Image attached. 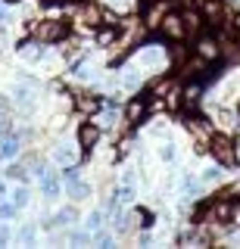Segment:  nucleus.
I'll return each mask as SVG.
<instances>
[{
    "mask_svg": "<svg viewBox=\"0 0 240 249\" xmlns=\"http://www.w3.org/2000/svg\"><path fill=\"white\" fill-rule=\"evenodd\" d=\"M3 178L10 184H25L28 181V165H25V159H10L6 162V168H3Z\"/></svg>",
    "mask_w": 240,
    "mask_h": 249,
    "instance_id": "obj_14",
    "label": "nucleus"
},
{
    "mask_svg": "<svg viewBox=\"0 0 240 249\" xmlns=\"http://www.w3.org/2000/svg\"><path fill=\"white\" fill-rule=\"evenodd\" d=\"M6 193H10V181H6V178H0V199H6Z\"/></svg>",
    "mask_w": 240,
    "mask_h": 249,
    "instance_id": "obj_29",
    "label": "nucleus"
},
{
    "mask_svg": "<svg viewBox=\"0 0 240 249\" xmlns=\"http://www.w3.org/2000/svg\"><path fill=\"white\" fill-rule=\"evenodd\" d=\"M66 243H72V246H88V243H94V233H91L88 228H84V231H66Z\"/></svg>",
    "mask_w": 240,
    "mask_h": 249,
    "instance_id": "obj_23",
    "label": "nucleus"
},
{
    "mask_svg": "<svg viewBox=\"0 0 240 249\" xmlns=\"http://www.w3.org/2000/svg\"><path fill=\"white\" fill-rule=\"evenodd\" d=\"M159 159L166 162V165H172V162L178 159V150H175V143H172V140H166V143L159 146Z\"/></svg>",
    "mask_w": 240,
    "mask_h": 249,
    "instance_id": "obj_25",
    "label": "nucleus"
},
{
    "mask_svg": "<svg viewBox=\"0 0 240 249\" xmlns=\"http://www.w3.org/2000/svg\"><path fill=\"white\" fill-rule=\"evenodd\" d=\"M197 6L206 19V28H222L224 19H228V13H231L224 0H197Z\"/></svg>",
    "mask_w": 240,
    "mask_h": 249,
    "instance_id": "obj_6",
    "label": "nucleus"
},
{
    "mask_svg": "<svg viewBox=\"0 0 240 249\" xmlns=\"http://www.w3.org/2000/svg\"><path fill=\"white\" fill-rule=\"evenodd\" d=\"M178 187H181V196H187L190 202H197L206 184L200 181V178H193V175H181V184H178Z\"/></svg>",
    "mask_w": 240,
    "mask_h": 249,
    "instance_id": "obj_16",
    "label": "nucleus"
},
{
    "mask_svg": "<svg viewBox=\"0 0 240 249\" xmlns=\"http://www.w3.org/2000/svg\"><path fill=\"white\" fill-rule=\"evenodd\" d=\"M19 212H22V209L13 199H0V221H10V224L19 221Z\"/></svg>",
    "mask_w": 240,
    "mask_h": 249,
    "instance_id": "obj_22",
    "label": "nucleus"
},
{
    "mask_svg": "<svg viewBox=\"0 0 240 249\" xmlns=\"http://www.w3.org/2000/svg\"><path fill=\"white\" fill-rule=\"evenodd\" d=\"M37 224L35 221H28V224H22V228L16 231V243H25V246H35V240H37Z\"/></svg>",
    "mask_w": 240,
    "mask_h": 249,
    "instance_id": "obj_21",
    "label": "nucleus"
},
{
    "mask_svg": "<svg viewBox=\"0 0 240 249\" xmlns=\"http://www.w3.org/2000/svg\"><path fill=\"white\" fill-rule=\"evenodd\" d=\"M37 184H41V196H44V199H59V196H63V190H66V184H63V178H59V171H50V175H44Z\"/></svg>",
    "mask_w": 240,
    "mask_h": 249,
    "instance_id": "obj_11",
    "label": "nucleus"
},
{
    "mask_svg": "<svg viewBox=\"0 0 240 249\" xmlns=\"http://www.w3.org/2000/svg\"><path fill=\"white\" fill-rule=\"evenodd\" d=\"M150 112H153V109H150V93H141V90H137L134 97L125 103V122L131 124V128H137L141 119H147Z\"/></svg>",
    "mask_w": 240,
    "mask_h": 249,
    "instance_id": "obj_7",
    "label": "nucleus"
},
{
    "mask_svg": "<svg viewBox=\"0 0 240 249\" xmlns=\"http://www.w3.org/2000/svg\"><path fill=\"white\" fill-rule=\"evenodd\" d=\"M66 196H69V202L81 206V202H88L91 196H94V187L84 181V178H78V181H69L66 184Z\"/></svg>",
    "mask_w": 240,
    "mask_h": 249,
    "instance_id": "obj_12",
    "label": "nucleus"
},
{
    "mask_svg": "<svg viewBox=\"0 0 240 249\" xmlns=\"http://www.w3.org/2000/svg\"><path fill=\"white\" fill-rule=\"evenodd\" d=\"M193 53H197L200 59H206L209 66H215V62H222L224 59V35L219 31V35H215V31H200L197 37H193V47H190Z\"/></svg>",
    "mask_w": 240,
    "mask_h": 249,
    "instance_id": "obj_2",
    "label": "nucleus"
},
{
    "mask_svg": "<svg viewBox=\"0 0 240 249\" xmlns=\"http://www.w3.org/2000/svg\"><path fill=\"white\" fill-rule=\"evenodd\" d=\"M106 218H110V215H106V209H91V212L88 215H84V228H88L91 233H94V231H100V228H103V224H106Z\"/></svg>",
    "mask_w": 240,
    "mask_h": 249,
    "instance_id": "obj_20",
    "label": "nucleus"
},
{
    "mask_svg": "<svg viewBox=\"0 0 240 249\" xmlns=\"http://www.w3.org/2000/svg\"><path fill=\"white\" fill-rule=\"evenodd\" d=\"M231 224L240 228V199H231Z\"/></svg>",
    "mask_w": 240,
    "mask_h": 249,
    "instance_id": "obj_28",
    "label": "nucleus"
},
{
    "mask_svg": "<svg viewBox=\"0 0 240 249\" xmlns=\"http://www.w3.org/2000/svg\"><path fill=\"white\" fill-rule=\"evenodd\" d=\"M22 150H25V137H22L16 128H13V131H6V134L0 137V162L19 159Z\"/></svg>",
    "mask_w": 240,
    "mask_h": 249,
    "instance_id": "obj_9",
    "label": "nucleus"
},
{
    "mask_svg": "<svg viewBox=\"0 0 240 249\" xmlns=\"http://www.w3.org/2000/svg\"><path fill=\"white\" fill-rule=\"evenodd\" d=\"M110 196H112L115 202H122V206H131V202H134V196H137V187H134V184H119V187H112Z\"/></svg>",
    "mask_w": 240,
    "mask_h": 249,
    "instance_id": "obj_18",
    "label": "nucleus"
},
{
    "mask_svg": "<svg viewBox=\"0 0 240 249\" xmlns=\"http://www.w3.org/2000/svg\"><path fill=\"white\" fill-rule=\"evenodd\" d=\"M75 93V109L84 115H97V112H103V93H91V90H72Z\"/></svg>",
    "mask_w": 240,
    "mask_h": 249,
    "instance_id": "obj_10",
    "label": "nucleus"
},
{
    "mask_svg": "<svg viewBox=\"0 0 240 249\" xmlns=\"http://www.w3.org/2000/svg\"><path fill=\"white\" fill-rule=\"evenodd\" d=\"M100 137H103V128H100L97 122H81V124H78V150H81L84 156H91V153L97 150Z\"/></svg>",
    "mask_w": 240,
    "mask_h": 249,
    "instance_id": "obj_8",
    "label": "nucleus"
},
{
    "mask_svg": "<svg viewBox=\"0 0 240 249\" xmlns=\"http://www.w3.org/2000/svg\"><path fill=\"white\" fill-rule=\"evenodd\" d=\"M115 237H119V233H115L112 228H110V231H103V228H100V231H94V243H91V246L110 249V246H115Z\"/></svg>",
    "mask_w": 240,
    "mask_h": 249,
    "instance_id": "obj_24",
    "label": "nucleus"
},
{
    "mask_svg": "<svg viewBox=\"0 0 240 249\" xmlns=\"http://www.w3.org/2000/svg\"><path fill=\"white\" fill-rule=\"evenodd\" d=\"M209 156L224 168H237V140L228 131H212L209 137Z\"/></svg>",
    "mask_w": 240,
    "mask_h": 249,
    "instance_id": "obj_3",
    "label": "nucleus"
},
{
    "mask_svg": "<svg viewBox=\"0 0 240 249\" xmlns=\"http://www.w3.org/2000/svg\"><path fill=\"white\" fill-rule=\"evenodd\" d=\"M3 3H10V6H19V3H25V0H3Z\"/></svg>",
    "mask_w": 240,
    "mask_h": 249,
    "instance_id": "obj_30",
    "label": "nucleus"
},
{
    "mask_svg": "<svg viewBox=\"0 0 240 249\" xmlns=\"http://www.w3.org/2000/svg\"><path fill=\"white\" fill-rule=\"evenodd\" d=\"M184 25H187V37H197L200 31H206V19L200 13V6H190V10H181Z\"/></svg>",
    "mask_w": 240,
    "mask_h": 249,
    "instance_id": "obj_13",
    "label": "nucleus"
},
{
    "mask_svg": "<svg viewBox=\"0 0 240 249\" xmlns=\"http://www.w3.org/2000/svg\"><path fill=\"white\" fill-rule=\"evenodd\" d=\"M134 62L141 66V72H159V69L168 66V50L162 44H137Z\"/></svg>",
    "mask_w": 240,
    "mask_h": 249,
    "instance_id": "obj_4",
    "label": "nucleus"
},
{
    "mask_svg": "<svg viewBox=\"0 0 240 249\" xmlns=\"http://www.w3.org/2000/svg\"><path fill=\"white\" fill-rule=\"evenodd\" d=\"M28 37L37 41V44H63V41L72 37V19H66V16H50V19L32 22Z\"/></svg>",
    "mask_w": 240,
    "mask_h": 249,
    "instance_id": "obj_1",
    "label": "nucleus"
},
{
    "mask_svg": "<svg viewBox=\"0 0 240 249\" xmlns=\"http://www.w3.org/2000/svg\"><path fill=\"white\" fill-rule=\"evenodd\" d=\"M6 199H13L19 209H25L28 202H32V190H28L25 184H13V187H10V193H6Z\"/></svg>",
    "mask_w": 240,
    "mask_h": 249,
    "instance_id": "obj_19",
    "label": "nucleus"
},
{
    "mask_svg": "<svg viewBox=\"0 0 240 249\" xmlns=\"http://www.w3.org/2000/svg\"><path fill=\"white\" fill-rule=\"evenodd\" d=\"M141 3H150V0H141Z\"/></svg>",
    "mask_w": 240,
    "mask_h": 249,
    "instance_id": "obj_32",
    "label": "nucleus"
},
{
    "mask_svg": "<svg viewBox=\"0 0 240 249\" xmlns=\"http://www.w3.org/2000/svg\"><path fill=\"white\" fill-rule=\"evenodd\" d=\"M13 240H16V233H13L10 221H0V246H10Z\"/></svg>",
    "mask_w": 240,
    "mask_h": 249,
    "instance_id": "obj_26",
    "label": "nucleus"
},
{
    "mask_svg": "<svg viewBox=\"0 0 240 249\" xmlns=\"http://www.w3.org/2000/svg\"><path fill=\"white\" fill-rule=\"evenodd\" d=\"M159 35L166 37L168 44H181V41H187V25H184V16H181V10H168L166 16H162V22H159Z\"/></svg>",
    "mask_w": 240,
    "mask_h": 249,
    "instance_id": "obj_5",
    "label": "nucleus"
},
{
    "mask_svg": "<svg viewBox=\"0 0 240 249\" xmlns=\"http://www.w3.org/2000/svg\"><path fill=\"white\" fill-rule=\"evenodd\" d=\"M0 50H3V25H0Z\"/></svg>",
    "mask_w": 240,
    "mask_h": 249,
    "instance_id": "obj_31",
    "label": "nucleus"
},
{
    "mask_svg": "<svg viewBox=\"0 0 240 249\" xmlns=\"http://www.w3.org/2000/svg\"><path fill=\"white\" fill-rule=\"evenodd\" d=\"M13 10H16V6H10V3L0 0V25H10L13 22Z\"/></svg>",
    "mask_w": 240,
    "mask_h": 249,
    "instance_id": "obj_27",
    "label": "nucleus"
},
{
    "mask_svg": "<svg viewBox=\"0 0 240 249\" xmlns=\"http://www.w3.org/2000/svg\"><path fill=\"white\" fill-rule=\"evenodd\" d=\"M50 159L56 165H69V162H78V153H75V146H69V140H56V146L50 150Z\"/></svg>",
    "mask_w": 240,
    "mask_h": 249,
    "instance_id": "obj_15",
    "label": "nucleus"
},
{
    "mask_svg": "<svg viewBox=\"0 0 240 249\" xmlns=\"http://www.w3.org/2000/svg\"><path fill=\"white\" fill-rule=\"evenodd\" d=\"M200 181H203L206 187H212V184H222V181H224V165H219V162L206 165L203 171H200Z\"/></svg>",
    "mask_w": 240,
    "mask_h": 249,
    "instance_id": "obj_17",
    "label": "nucleus"
}]
</instances>
